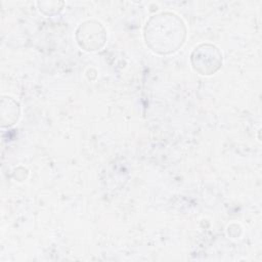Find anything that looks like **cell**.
Returning <instances> with one entry per match:
<instances>
[{"instance_id": "cell-1", "label": "cell", "mask_w": 262, "mask_h": 262, "mask_svg": "<svg viewBox=\"0 0 262 262\" xmlns=\"http://www.w3.org/2000/svg\"><path fill=\"white\" fill-rule=\"evenodd\" d=\"M143 32L147 47L160 55H169L178 51L187 35L184 21L177 14L169 11L150 16Z\"/></svg>"}, {"instance_id": "cell-2", "label": "cell", "mask_w": 262, "mask_h": 262, "mask_svg": "<svg viewBox=\"0 0 262 262\" xmlns=\"http://www.w3.org/2000/svg\"><path fill=\"white\" fill-rule=\"evenodd\" d=\"M223 56L220 49L214 44L203 43L196 46L190 55L192 69L203 76H210L220 70Z\"/></svg>"}, {"instance_id": "cell-3", "label": "cell", "mask_w": 262, "mask_h": 262, "mask_svg": "<svg viewBox=\"0 0 262 262\" xmlns=\"http://www.w3.org/2000/svg\"><path fill=\"white\" fill-rule=\"evenodd\" d=\"M76 40L83 50L90 52L97 51L106 43V30L101 23L89 19L82 23L77 29Z\"/></svg>"}, {"instance_id": "cell-4", "label": "cell", "mask_w": 262, "mask_h": 262, "mask_svg": "<svg viewBox=\"0 0 262 262\" xmlns=\"http://www.w3.org/2000/svg\"><path fill=\"white\" fill-rule=\"evenodd\" d=\"M1 127L9 128L13 126L20 116L19 103L11 96L2 95L1 97Z\"/></svg>"}, {"instance_id": "cell-5", "label": "cell", "mask_w": 262, "mask_h": 262, "mask_svg": "<svg viewBox=\"0 0 262 262\" xmlns=\"http://www.w3.org/2000/svg\"><path fill=\"white\" fill-rule=\"evenodd\" d=\"M37 5L41 13L47 16H52V15L58 14L62 10L64 6V2L63 1H39L37 2Z\"/></svg>"}]
</instances>
